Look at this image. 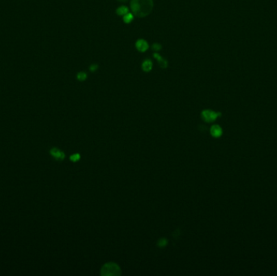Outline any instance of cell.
Segmentation results:
<instances>
[{
	"label": "cell",
	"instance_id": "6da1fadb",
	"mask_svg": "<svg viewBox=\"0 0 277 276\" xmlns=\"http://www.w3.org/2000/svg\"><path fill=\"white\" fill-rule=\"evenodd\" d=\"M130 8L135 16L142 18L148 16L153 8L152 0H131Z\"/></svg>",
	"mask_w": 277,
	"mask_h": 276
},
{
	"label": "cell",
	"instance_id": "7a4b0ae2",
	"mask_svg": "<svg viewBox=\"0 0 277 276\" xmlns=\"http://www.w3.org/2000/svg\"><path fill=\"white\" fill-rule=\"evenodd\" d=\"M121 274V269L114 262H108L101 268V275L103 276H118Z\"/></svg>",
	"mask_w": 277,
	"mask_h": 276
},
{
	"label": "cell",
	"instance_id": "3957f363",
	"mask_svg": "<svg viewBox=\"0 0 277 276\" xmlns=\"http://www.w3.org/2000/svg\"><path fill=\"white\" fill-rule=\"evenodd\" d=\"M201 115H202V118H203L205 122H214L219 116H220V113H216V112L210 110V109H206V110H204V111L202 112Z\"/></svg>",
	"mask_w": 277,
	"mask_h": 276
},
{
	"label": "cell",
	"instance_id": "277c9868",
	"mask_svg": "<svg viewBox=\"0 0 277 276\" xmlns=\"http://www.w3.org/2000/svg\"><path fill=\"white\" fill-rule=\"evenodd\" d=\"M50 155L56 160L58 161H62L64 160L65 158V154L63 152L60 151L59 149L56 148H53L50 150Z\"/></svg>",
	"mask_w": 277,
	"mask_h": 276
},
{
	"label": "cell",
	"instance_id": "5b68a950",
	"mask_svg": "<svg viewBox=\"0 0 277 276\" xmlns=\"http://www.w3.org/2000/svg\"><path fill=\"white\" fill-rule=\"evenodd\" d=\"M135 47L139 52H145L148 49V44L145 40L139 39L135 43Z\"/></svg>",
	"mask_w": 277,
	"mask_h": 276
},
{
	"label": "cell",
	"instance_id": "8992f818",
	"mask_svg": "<svg viewBox=\"0 0 277 276\" xmlns=\"http://www.w3.org/2000/svg\"><path fill=\"white\" fill-rule=\"evenodd\" d=\"M210 132H211V135H212L213 137H215V138H219V137H220V136L222 135V134H223L222 129H221V127H220V126H218V125L212 126L211 130H210Z\"/></svg>",
	"mask_w": 277,
	"mask_h": 276
},
{
	"label": "cell",
	"instance_id": "52a82bcc",
	"mask_svg": "<svg viewBox=\"0 0 277 276\" xmlns=\"http://www.w3.org/2000/svg\"><path fill=\"white\" fill-rule=\"evenodd\" d=\"M154 57H155V58H156V60L158 61L160 66L161 68H166V67H167L168 62L165 59H164L160 54H158L157 53H155V54H154Z\"/></svg>",
	"mask_w": 277,
	"mask_h": 276
},
{
	"label": "cell",
	"instance_id": "ba28073f",
	"mask_svg": "<svg viewBox=\"0 0 277 276\" xmlns=\"http://www.w3.org/2000/svg\"><path fill=\"white\" fill-rule=\"evenodd\" d=\"M142 69L145 72H149L152 69V62L150 60H145L142 63Z\"/></svg>",
	"mask_w": 277,
	"mask_h": 276
},
{
	"label": "cell",
	"instance_id": "9c48e42d",
	"mask_svg": "<svg viewBox=\"0 0 277 276\" xmlns=\"http://www.w3.org/2000/svg\"><path fill=\"white\" fill-rule=\"evenodd\" d=\"M129 12V10L128 8L125 7V6H122V7H119L117 10H116V13L118 14V16H124L126 14Z\"/></svg>",
	"mask_w": 277,
	"mask_h": 276
},
{
	"label": "cell",
	"instance_id": "30bf717a",
	"mask_svg": "<svg viewBox=\"0 0 277 276\" xmlns=\"http://www.w3.org/2000/svg\"><path fill=\"white\" fill-rule=\"evenodd\" d=\"M133 19H134V16H133V14L132 13H127L124 16H123V20L124 22L126 23V24H129L130 23L131 21L133 20Z\"/></svg>",
	"mask_w": 277,
	"mask_h": 276
},
{
	"label": "cell",
	"instance_id": "8fae6325",
	"mask_svg": "<svg viewBox=\"0 0 277 276\" xmlns=\"http://www.w3.org/2000/svg\"><path fill=\"white\" fill-rule=\"evenodd\" d=\"M76 78L79 81H84L86 79H87V74H86L85 72H84V71H81V72H79L76 75Z\"/></svg>",
	"mask_w": 277,
	"mask_h": 276
},
{
	"label": "cell",
	"instance_id": "7c38bea8",
	"mask_svg": "<svg viewBox=\"0 0 277 276\" xmlns=\"http://www.w3.org/2000/svg\"><path fill=\"white\" fill-rule=\"evenodd\" d=\"M167 244H168L167 240L165 239V238H161V239L159 240V241H158L157 245H158V246H159V247L162 248V247H165V246H166V245H167Z\"/></svg>",
	"mask_w": 277,
	"mask_h": 276
},
{
	"label": "cell",
	"instance_id": "4fadbf2b",
	"mask_svg": "<svg viewBox=\"0 0 277 276\" xmlns=\"http://www.w3.org/2000/svg\"><path fill=\"white\" fill-rule=\"evenodd\" d=\"M152 50H154V51L158 52L159 50H161V45H160V44H158V43H155V44L152 45Z\"/></svg>",
	"mask_w": 277,
	"mask_h": 276
},
{
	"label": "cell",
	"instance_id": "5bb4252c",
	"mask_svg": "<svg viewBox=\"0 0 277 276\" xmlns=\"http://www.w3.org/2000/svg\"><path fill=\"white\" fill-rule=\"evenodd\" d=\"M80 159V154H75V155H72L70 157V160L71 161H74V162H76L79 160Z\"/></svg>",
	"mask_w": 277,
	"mask_h": 276
},
{
	"label": "cell",
	"instance_id": "9a60e30c",
	"mask_svg": "<svg viewBox=\"0 0 277 276\" xmlns=\"http://www.w3.org/2000/svg\"><path fill=\"white\" fill-rule=\"evenodd\" d=\"M97 69H98V65H97V64H93V65H91L89 67V70H91V71H93V72L94 71H96Z\"/></svg>",
	"mask_w": 277,
	"mask_h": 276
},
{
	"label": "cell",
	"instance_id": "2e32d148",
	"mask_svg": "<svg viewBox=\"0 0 277 276\" xmlns=\"http://www.w3.org/2000/svg\"><path fill=\"white\" fill-rule=\"evenodd\" d=\"M118 2H121V3H125V2H126V1H127V0H118Z\"/></svg>",
	"mask_w": 277,
	"mask_h": 276
}]
</instances>
